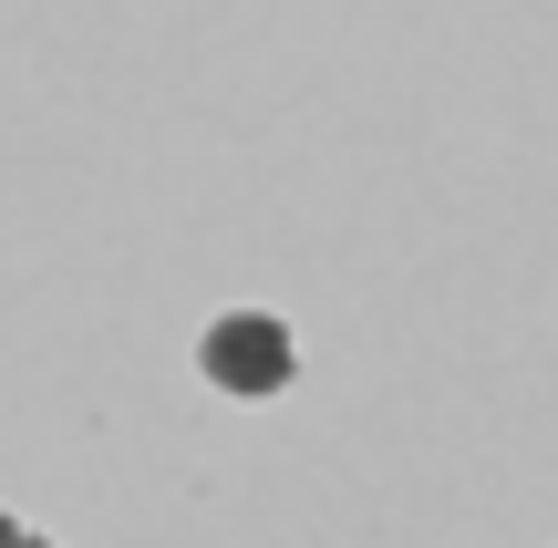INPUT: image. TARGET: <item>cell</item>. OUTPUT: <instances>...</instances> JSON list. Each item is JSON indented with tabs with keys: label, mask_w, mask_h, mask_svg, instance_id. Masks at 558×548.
Listing matches in <instances>:
<instances>
[{
	"label": "cell",
	"mask_w": 558,
	"mask_h": 548,
	"mask_svg": "<svg viewBox=\"0 0 558 548\" xmlns=\"http://www.w3.org/2000/svg\"><path fill=\"white\" fill-rule=\"evenodd\" d=\"M207 373H218L228 393H279L290 383V331L259 321V310H239V321L207 331Z\"/></svg>",
	"instance_id": "6da1fadb"
},
{
	"label": "cell",
	"mask_w": 558,
	"mask_h": 548,
	"mask_svg": "<svg viewBox=\"0 0 558 548\" xmlns=\"http://www.w3.org/2000/svg\"><path fill=\"white\" fill-rule=\"evenodd\" d=\"M0 548H41V538H32V528H11V517H0Z\"/></svg>",
	"instance_id": "7a4b0ae2"
}]
</instances>
